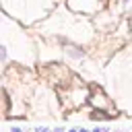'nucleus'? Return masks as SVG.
<instances>
[{
    "label": "nucleus",
    "instance_id": "f257e3e1",
    "mask_svg": "<svg viewBox=\"0 0 132 132\" xmlns=\"http://www.w3.org/2000/svg\"><path fill=\"white\" fill-rule=\"evenodd\" d=\"M93 132H109V130H105V128H95Z\"/></svg>",
    "mask_w": 132,
    "mask_h": 132
},
{
    "label": "nucleus",
    "instance_id": "20e7f679",
    "mask_svg": "<svg viewBox=\"0 0 132 132\" xmlns=\"http://www.w3.org/2000/svg\"><path fill=\"white\" fill-rule=\"evenodd\" d=\"M70 132H80V128H76V130H70Z\"/></svg>",
    "mask_w": 132,
    "mask_h": 132
},
{
    "label": "nucleus",
    "instance_id": "f03ea898",
    "mask_svg": "<svg viewBox=\"0 0 132 132\" xmlns=\"http://www.w3.org/2000/svg\"><path fill=\"white\" fill-rule=\"evenodd\" d=\"M37 132H52V130H47V128H37Z\"/></svg>",
    "mask_w": 132,
    "mask_h": 132
},
{
    "label": "nucleus",
    "instance_id": "7ed1b4c3",
    "mask_svg": "<svg viewBox=\"0 0 132 132\" xmlns=\"http://www.w3.org/2000/svg\"><path fill=\"white\" fill-rule=\"evenodd\" d=\"M10 132H23V130H21V128H12Z\"/></svg>",
    "mask_w": 132,
    "mask_h": 132
},
{
    "label": "nucleus",
    "instance_id": "39448f33",
    "mask_svg": "<svg viewBox=\"0 0 132 132\" xmlns=\"http://www.w3.org/2000/svg\"><path fill=\"white\" fill-rule=\"evenodd\" d=\"M56 132H66V130H62V128H58V130H56Z\"/></svg>",
    "mask_w": 132,
    "mask_h": 132
}]
</instances>
